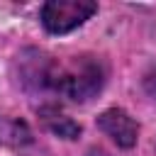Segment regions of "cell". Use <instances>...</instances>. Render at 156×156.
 Masks as SVG:
<instances>
[{
    "label": "cell",
    "mask_w": 156,
    "mask_h": 156,
    "mask_svg": "<svg viewBox=\"0 0 156 156\" xmlns=\"http://www.w3.org/2000/svg\"><path fill=\"white\" fill-rule=\"evenodd\" d=\"M105 78L107 71L102 58L98 56L80 54V56H71V61L56 58L51 95H58L68 102H88L102 90Z\"/></svg>",
    "instance_id": "1"
},
{
    "label": "cell",
    "mask_w": 156,
    "mask_h": 156,
    "mask_svg": "<svg viewBox=\"0 0 156 156\" xmlns=\"http://www.w3.org/2000/svg\"><path fill=\"white\" fill-rule=\"evenodd\" d=\"M98 12L93 0H49L39 10V20L49 34H68Z\"/></svg>",
    "instance_id": "2"
},
{
    "label": "cell",
    "mask_w": 156,
    "mask_h": 156,
    "mask_svg": "<svg viewBox=\"0 0 156 156\" xmlns=\"http://www.w3.org/2000/svg\"><path fill=\"white\" fill-rule=\"evenodd\" d=\"M17 66H20V83L32 95H51L56 56L39 49H27L17 56Z\"/></svg>",
    "instance_id": "3"
},
{
    "label": "cell",
    "mask_w": 156,
    "mask_h": 156,
    "mask_svg": "<svg viewBox=\"0 0 156 156\" xmlns=\"http://www.w3.org/2000/svg\"><path fill=\"white\" fill-rule=\"evenodd\" d=\"M98 129L122 149H132L139 141V122L122 107L105 110L98 117Z\"/></svg>",
    "instance_id": "4"
},
{
    "label": "cell",
    "mask_w": 156,
    "mask_h": 156,
    "mask_svg": "<svg viewBox=\"0 0 156 156\" xmlns=\"http://www.w3.org/2000/svg\"><path fill=\"white\" fill-rule=\"evenodd\" d=\"M41 119H44V124L54 132V134H58V136H63V139H76L78 134H80V124H76L68 115H63L58 107H54V105H46V107H41Z\"/></svg>",
    "instance_id": "5"
},
{
    "label": "cell",
    "mask_w": 156,
    "mask_h": 156,
    "mask_svg": "<svg viewBox=\"0 0 156 156\" xmlns=\"http://www.w3.org/2000/svg\"><path fill=\"white\" fill-rule=\"evenodd\" d=\"M85 156H110V154H105L102 149H93V151H88Z\"/></svg>",
    "instance_id": "6"
}]
</instances>
